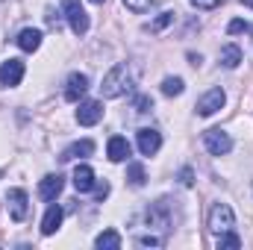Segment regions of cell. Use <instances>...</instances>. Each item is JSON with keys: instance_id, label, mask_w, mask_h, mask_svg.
<instances>
[{"instance_id": "6da1fadb", "label": "cell", "mask_w": 253, "mask_h": 250, "mask_svg": "<svg viewBox=\"0 0 253 250\" xmlns=\"http://www.w3.org/2000/svg\"><path fill=\"white\" fill-rule=\"evenodd\" d=\"M132 85V74H129V65L126 62H118L106 77H103V85H100V91H103V97H121L126 88Z\"/></svg>"}, {"instance_id": "7a4b0ae2", "label": "cell", "mask_w": 253, "mask_h": 250, "mask_svg": "<svg viewBox=\"0 0 253 250\" xmlns=\"http://www.w3.org/2000/svg\"><path fill=\"white\" fill-rule=\"evenodd\" d=\"M233 227H236V212H233L227 203H215V206L209 209V233L221 236V233H227V230H233Z\"/></svg>"}, {"instance_id": "3957f363", "label": "cell", "mask_w": 253, "mask_h": 250, "mask_svg": "<svg viewBox=\"0 0 253 250\" xmlns=\"http://www.w3.org/2000/svg\"><path fill=\"white\" fill-rule=\"evenodd\" d=\"M62 12L68 18V24H71V30H74V36H85L88 33V15H85L80 0H62Z\"/></svg>"}, {"instance_id": "277c9868", "label": "cell", "mask_w": 253, "mask_h": 250, "mask_svg": "<svg viewBox=\"0 0 253 250\" xmlns=\"http://www.w3.org/2000/svg\"><path fill=\"white\" fill-rule=\"evenodd\" d=\"M203 144H206V150H209L212 156H227V153L233 150L230 132H224V129H218V126H212V129L203 132Z\"/></svg>"}, {"instance_id": "5b68a950", "label": "cell", "mask_w": 253, "mask_h": 250, "mask_svg": "<svg viewBox=\"0 0 253 250\" xmlns=\"http://www.w3.org/2000/svg\"><path fill=\"white\" fill-rule=\"evenodd\" d=\"M224 103H227L224 88H209V91L197 100V106H194V109H197V115H200V118H209V115H215Z\"/></svg>"}, {"instance_id": "8992f818", "label": "cell", "mask_w": 253, "mask_h": 250, "mask_svg": "<svg viewBox=\"0 0 253 250\" xmlns=\"http://www.w3.org/2000/svg\"><path fill=\"white\" fill-rule=\"evenodd\" d=\"M6 206H9V218H12V221H24L27 212H30V197H27V191H24V188H12V191L6 194Z\"/></svg>"}, {"instance_id": "52a82bcc", "label": "cell", "mask_w": 253, "mask_h": 250, "mask_svg": "<svg viewBox=\"0 0 253 250\" xmlns=\"http://www.w3.org/2000/svg\"><path fill=\"white\" fill-rule=\"evenodd\" d=\"M135 138H138V150H141V156H156L159 147H162V132L153 129V126H141Z\"/></svg>"}, {"instance_id": "ba28073f", "label": "cell", "mask_w": 253, "mask_h": 250, "mask_svg": "<svg viewBox=\"0 0 253 250\" xmlns=\"http://www.w3.org/2000/svg\"><path fill=\"white\" fill-rule=\"evenodd\" d=\"M147 230H168L171 227V212H168V200H159V203H153L150 209H147Z\"/></svg>"}, {"instance_id": "9c48e42d", "label": "cell", "mask_w": 253, "mask_h": 250, "mask_svg": "<svg viewBox=\"0 0 253 250\" xmlns=\"http://www.w3.org/2000/svg\"><path fill=\"white\" fill-rule=\"evenodd\" d=\"M100 118H103V103H100V100H83V103H80V109H77V124L94 126V124H100Z\"/></svg>"}, {"instance_id": "30bf717a", "label": "cell", "mask_w": 253, "mask_h": 250, "mask_svg": "<svg viewBox=\"0 0 253 250\" xmlns=\"http://www.w3.org/2000/svg\"><path fill=\"white\" fill-rule=\"evenodd\" d=\"M24 62L21 59H6V62L0 65V85H6V88H15L21 80H24Z\"/></svg>"}, {"instance_id": "8fae6325", "label": "cell", "mask_w": 253, "mask_h": 250, "mask_svg": "<svg viewBox=\"0 0 253 250\" xmlns=\"http://www.w3.org/2000/svg\"><path fill=\"white\" fill-rule=\"evenodd\" d=\"M88 91V77L85 74H71L65 83V100L68 103H80V97Z\"/></svg>"}, {"instance_id": "7c38bea8", "label": "cell", "mask_w": 253, "mask_h": 250, "mask_svg": "<svg viewBox=\"0 0 253 250\" xmlns=\"http://www.w3.org/2000/svg\"><path fill=\"white\" fill-rule=\"evenodd\" d=\"M106 156H109V162H124L129 156V141L124 135H112L109 144H106Z\"/></svg>"}, {"instance_id": "4fadbf2b", "label": "cell", "mask_w": 253, "mask_h": 250, "mask_svg": "<svg viewBox=\"0 0 253 250\" xmlns=\"http://www.w3.org/2000/svg\"><path fill=\"white\" fill-rule=\"evenodd\" d=\"M94 153V141L91 138H83V141H74L71 147H65L62 150V162H71V159H80V156H91Z\"/></svg>"}, {"instance_id": "5bb4252c", "label": "cell", "mask_w": 253, "mask_h": 250, "mask_svg": "<svg viewBox=\"0 0 253 250\" xmlns=\"http://www.w3.org/2000/svg\"><path fill=\"white\" fill-rule=\"evenodd\" d=\"M65 180L59 174H47L42 183H39V194H42V200H56V194L62 191Z\"/></svg>"}, {"instance_id": "9a60e30c", "label": "cell", "mask_w": 253, "mask_h": 250, "mask_svg": "<svg viewBox=\"0 0 253 250\" xmlns=\"http://www.w3.org/2000/svg\"><path fill=\"white\" fill-rule=\"evenodd\" d=\"M18 47H21L24 53L39 50V47H42V30H33V27L21 30V33H18Z\"/></svg>"}, {"instance_id": "2e32d148", "label": "cell", "mask_w": 253, "mask_h": 250, "mask_svg": "<svg viewBox=\"0 0 253 250\" xmlns=\"http://www.w3.org/2000/svg\"><path fill=\"white\" fill-rule=\"evenodd\" d=\"M62 218H65L62 206H50V209L44 212V218H42V233H44V236H53V233L62 227Z\"/></svg>"}, {"instance_id": "e0dca14e", "label": "cell", "mask_w": 253, "mask_h": 250, "mask_svg": "<svg viewBox=\"0 0 253 250\" xmlns=\"http://www.w3.org/2000/svg\"><path fill=\"white\" fill-rule=\"evenodd\" d=\"M74 188L80 194H85V191L94 188V171L88 165H77V171H74Z\"/></svg>"}, {"instance_id": "ac0fdd59", "label": "cell", "mask_w": 253, "mask_h": 250, "mask_svg": "<svg viewBox=\"0 0 253 250\" xmlns=\"http://www.w3.org/2000/svg\"><path fill=\"white\" fill-rule=\"evenodd\" d=\"M218 62L224 65V68H239L242 65V47L239 44H224L221 47V53H218Z\"/></svg>"}, {"instance_id": "d6986e66", "label": "cell", "mask_w": 253, "mask_h": 250, "mask_svg": "<svg viewBox=\"0 0 253 250\" xmlns=\"http://www.w3.org/2000/svg\"><path fill=\"white\" fill-rule=\"evenodd\" d=\"M94 248L97 250H118L121 248V236L115 230H103L97 239H94Z\"/></svg>"}, {"instance_id": "ffe728a7", "label": "cell", "mask_w": 253, "mask_h": 250, "mask_svg": "<svg viewBox=\"0 0 253 250\" xmlns=\"http://www.w3.org/2000/svg\"><path fill=\"white\" fill-rule=\"evenodd\" d=\"M144 180H147L144 165H141V162H129V165H126V183H129L132 188H141Z\"/></svg>"}, {"instance_id": "44dd1931", "label": "cell", "mask_w": 253, "mask_h": 250, "mask_svg": "<svg viewBox=\"0 0 253 250\" xmlns=\"http://www.w3.org/2000/svg\"><path fill=\"white\" fill-rule=\"evenodd\" d=\"M186 91V83L180 80V77H165L162 80V94L165 97H177V94H183Z\"/></svg>"}, {"instance_id": "7402d4cb", "label": "cell", "mask_w": 253, "mask_h": 250, "mask_svg": "<svg viewBox=\"0 0 253 250\" xmlns=\"http://www.w3.org/2000/svg\"><path fill=\"white\" fill-rule=\"evenodd\" d=\"M168 24H174V12H162V15H159V18H153L144 30H147V33H162Z\"/></svg>"}, {"instance_id": "603a6c76", "label": "cell", "mask_w": 253, "mask_h": 250, "mask_svg": "<svg viewBox=\"0 0 253 250\" xmlns=\"http://www.w3.org/2000/svg\"><path fill=\"white\" fill-rule=\"evenodd\" d=\"M224 248H242V239L233 230H227V233L218 236V250H224Z\"/></svg>"}, {"instance_id": "cb8c5ba5", "label": "cell", "mask_w": 253, "mask_h": 250, "mask_svg": "<svg viewBox=\"0 0 253 250\" xmlns=\"http://www.w3.org/2000/svg\"><path fill=\"white\" fill-rule=\"evenodd\" d=\"M162 245H165V236H153V233L138 236V248H162Z\"/></svg>"}, {"instance_id": "d4e9b609", "label": "cell", "mask_w": 253, "mask_h": 250, "mask_svg": "<svg viewBox=\"0 0 253 250\" xmlns=\"http://www.w3.org/2000/svg\"><path fill=\"white\" fill-rule=\"evenodd\" d=\"M153 3H156V0H124V6L129 12H147Z\"/></svg>"}, {"instance_id": "484cf974", "label": "cell", "mask_w": 253, "mask_h": 250, "mask_svg": "<svg viewBox=\"0 0 253 250\" xmlns=\"http://www.w3.org/2000/svg\"><path fill=\"white\" fill-rule=\"evenodd\" d=\"M150 109H153V100H150L147 94L135 97V112H150Z\"/></svg>"}, {"instance_id": "4316f807", "label": "cell", "mask_w": 253, "mask_h": 250, "mask_svg": "<svg viewBox=\"0 0 253 250\" xmlns=\"http://www.w3.org/2000/svg\"><path fill=\"white\" fill-rule=\"evenodd\" d=\"M248 27H251V24H245V21H239V18H236V21H230V27H227V33H230V36H236V33H245Z\"/></svg>"}, {"instance_id": "83f0119b", "label": "cell", "mask_w": 253, "mask_h": 250, "mask_svg": "<svg viewBox=\"0 0 253 250\" xmlns=\"http://www.w3.org/2000/svg\"><path fill=\"white\" fill-rule=\"evenodd\" d=\"M180 183H183V186H194V171H191L189 165L180 171Z\"/></svg>"}, {"instance_id": "f1b7e54d", "label": "cell", "mask_w": 253, "mask_h": 250, "mask_svg": "<svg viewBox=\"0 0 253 250\" xmlns=\"http://www.w3.org/2000/svg\"><path fill=\"white\" fill-rule=\"evenodd\" d=\"M224 0H191V6H197V9H215V6H221Z\"/></svg>"}, {"instance_id": "f546056e", "label": "cell", "mask_w": 253, "mask_h": 250, "mask_svg": "<svg viewBox=\"0 0 253 250\" xmlns=\"http://www.w3.org/2000/svg\"><path fill=\"white\" fill-rule=\"evenodd\" d=\"M106 194H109V183H100V186L94 188V197H97V200H103Z\"/></svg>"}, {"instance_id": "4dcf8cb0", "label": "cell", "mask_w": 253, "mask_h": 250, "mask_svg": "<svg viewBox=\"0 0 253 250\" xmlns=\"http://www.w3.org/2000/svg\"><path fill=\"white\" fill-rule=\"evenodd\" d=\"M242 3H245V6H251V9H253V0H242Z\"/></svg>"}, {"instance_id": "1f68e13d", "label": "cell", "mask_w": 253, "mask_h": 250, "mask_svg": "<svg viewBox=\"0 0 253 250\" xmlns=\"http://www.w3.org/2000/svg\"><path fill=\"white\" fill-rule=\"evenodd\" d=\"M91 3H103V0H91Z\"/></svg>"}, {"instance_id": "d6a6232c", "label": "cell", "mask_w": 253, "mask_h": 250, "mask_svg": "<svg viewBox=\"0 0 253 250\" xmlns=\"http://www.w3.org/2000/svg\"><path fill=\"white\" fill-rule=\"evenodd\" d=\"M248 30H251V33H253V27H248Z\"/></svg>"}]
</instances>
